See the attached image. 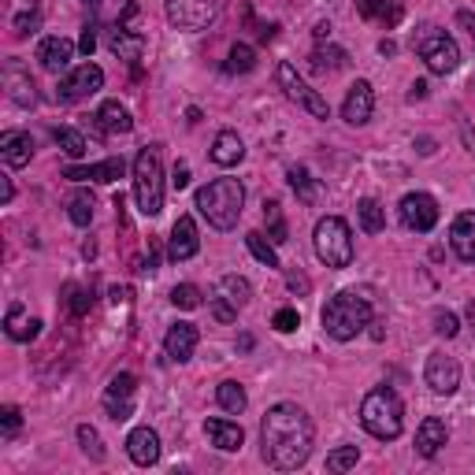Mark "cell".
I'll use <instances>...</instances> for the list:
<instances>
[{"mask_svg":"<svg viewBox=\"0 0 475 475\" xmlns=\"http://www.w3.org/2000/svg\"><path fill=\"white\" fill-rule=\"evenodd\" d=\"M127 174V160L123 156H108L100 164H86V167H68L64 178L71 183H115V178Z\"/></svg>","mask_w":475,"mask_h":475,"instance_id":"cell-16","label":"cell"},{"mask_svg":"<svg viewBox=\"0 0 475 475\" xmlns=\"http://www.w3.org/2000/svg\"><path fill=\"white\" fill-rule=\"evenodd\" d=\"M242 156H246V145L234 131L216 134V142H212V164L216 167H234V164H242Z\"/></svg>","mask_w":475,"mask_h":475,"instance_id":"cell-28","label":"cell"},{"mask_svg":"<svg viewBox=\"0 0 475 475\" xmlns=\"http://www.w3.org/2000/svg\"><path fill=\"white\" fill-rule=\"evenodd\" d=\"M408 97H412V100H416V97H428V82H412V93H408Z\"/></svg>","mask_w":475,"mask_h":475,"instance_id":"cell-55","label":"cell"},{"mask_svg":"<svg viewBox=\"0 0 475 475\" xmlns=\"http://www.w3.org/2000/svg\"><path fill=\"white\" fill-rule=\"evenodd\" d=\"M312 246H316V257L327 264V268H349L353 264V230L342 216H323L312 230Z\"/></svg>","mask_w":475,"mask_h":475,"instance_id":"cell-6","label":"cell"},{"mask_svg":"<svg viewBox=\"0 0 475 475\" xmlns=\"http://www.w3.org/2000/svg\"><path fill=\"white\" fill-rule=\"evenodd\" d=\"M297 323H301L297 309H279V312H275V320H271V327H275V331H282V334L297 331Z\"/></svg>","mask_w":475,"mask_h":475,"instance_id":"cell-46","label":"cell"},{"mask_svg":"<svg viewBox=\"0 0 475 475\" xmlns=\"http://www.w3.org/2000/svg\"><path fill=\"white\" fill-rule=\"evenodd\" d=\"M246 208V186L238 178H212L208 186L197 190V212L216 230H234Z\"/></svg>","mask_w":475,"mask_h":475,"instance_id":"cell-3","label":"cell"},{"mask_svg":"<svg viewBox=\"0 0 475 475\" xmlns=\"http://www.w3.org/2000/svg\"><path fill=\"white\" fill-rule=\"evenodd\" d=\"M356 219H361V230H364V234H379V230L386 227V212H383V205H379L375 197H364L361 205H356Z\"/></svg>","mask_w":475,"mask_h":475,"instance_id":"cell-33","label":"cell"},{"mask_svg":"<svg viewBox=\"0 0 475 475\" xmlns=\"http://www.w3.org/2000/svg\"><path fill=\"white\" fill-rule=\"evenodd\" d=\"M197 342H201V334H197L194 323H174L164 334V353L171 356L174 364H186L190 356H194V349H197Z\"/></svg>","mask_w":475,"mask_h":475,"instance_id":"cell-18","label":"cell"},{"mask_svg":"<svg viewBox=\"0 0 475 475\" xmlns=\"http://www.w3.org/2000/svg\"><path fill=\"white\" fill-rule=\"evenodd\" d=\"M205 435H208V442H212L216 449H223V453L242 449V442H246V431H242V424L223 420V416H212V420H205Z\"/></svg>","mask_w":475,"mask_h":475,"instance_id":"cell-20","label":"cell"},{"mask_svg":"<svg viewBox=\"0 0 475 475\" xmlns=\"http://www.w3.org/2000/svg\"><path fill=\"white\" fill-rule=\"evenodd\" d=\"M361 424L372 438L379 442H394L405 431V405L390 386H375L364 394L361 401Z\"/></svg>","mask_w":475,"mask_h":475,"instance_id":"cell-4","label":"cell"},{"mask_svg":"<svg viewBox=\"0 0 475 475\" xmlns=\"http://www.w3.org/2000/svg\"><path fill=\"white\" fill-rule=\"evenodd\" d=\"M12 197H16V190H12V178H0V201L8 205Z\"/></svg>","mask_w":475,"mask_h":475,"instance_id":"cell-52","label":"cell"},{"mask_svg":"<svg viewBox=\"0 0 475 475\" xmlns=\"http://www.w3.org/2000/svg\"><path fill=\"white\" fill-rule=\"evenodd\" d=\"M71 56H75V45L68 37H45L37 45V59H41V68L52 71V75H64L71 68Z\"/></svg>","mask_w":475,"mask_h":475,"instance_id":"cell-19","label":"cell"},{"mask_svg":"<svg viewBox=\"0 0 475 475\" xmlns=\"http://www.w3.org/2000/svg\"><path fill=\"white\" fill-rule=\"evenodd\" d=\"M37 19H41V12H37V5H30V12L16 16V34H19V37H26L30 30H37Z\"/></svg>","mask_w":475,"mask_h":475,"instance_id":"cell-47","label":"cell"},{"mask_svg":"<svg viewBox=\"0 0 475 475\" xmlns=\"http://www.w3.org/2000/svg\"><path fill=\"white\" fill-rule=\"evenodd\" d=\"M397 212H401V223H405L408 230H416V234H428V230H435V223H438V201H435L431 194H424V190L405 194Z\"/></svg>","mask_w":475,"mask_h":475,"instance_id":"cell-12","label":"cell"},{"mask_svg":"<svg viewBox=\"0 0 475 475\" xmlns=\"http://www.w3.org/2000/svg\"><path fill=\"white\" fill-rule=\"evenodd\" d=\"M316 442V424L312 416L293 405V401H279L264 412V424H260V457L268 468L275 471H297Z\"/></svg>","mask_w":475,"mask_h":475,"instance_id":"cell-1","label":"cell"},{"mask_svg":"<svg viewBox=\"0 0 475 475\" xmlns=\"http://www.w3.org/2000/svg\"><path fill=\"white\" fill-rule=\"evenodd\" d=\"M264 219H268V238L275 246H282L286 242V219H282L279 201H264Z\"/></svg>","mask_w":475,"mask_h":475,"instance_id":"cell-38","label":"cell"},{"mask_svg":"<svg viewBox=\"0 0 475 475\" xmlns=\"http://www.w3.org/2000/svg\"><path fill=\"white\" fill-rule=\"evenodd\" d=\"M290 190L297 194V201H301V205H316L320 201V183H316V178L305 171V167H290Z\"/></svg>","mask_w":475,"mask_h":475,"instance_id":"cell-31","label":"cell"},{"mask_svg":"<svg viewBox=\"0 0 475 475\" xmlns=\"http://www.w3.org/2000/svg\"><path fill=\"white\" fill-rule=\"evenodd\" d=\"M5 86H8V97L19 104V108H34L37 104V90H34V79L16 64H8V71H5Z\"/></svg>","mask_w":475,"mask_h":475,"instance_id":"cell-26","label":"cell"},{"mask_svg":"<svg viewBox=\"0 0 475 475\" xmlns=\"http://www.w3.org/2000/svg\"><path fill=\"white\" fill-rule=\"evenodd\" d=\"M79 52L93 59V52H97V26H93V23H90V26H82V41H79Z\"/></svg>","mask_w":475,"mask_h":475,"instance_id":"cell-49","label":"cell"},{"mask_svg":"<svg viewBox=\"0 0 475 475\" xmlns=\"http://www.w3.org/2000/svg\"><path fill=\"white\" fill-rule=\"evenodd\" d=\"M449 246L464 264H475V212H460L449 227Z\"/></svg>","mask_w":475,"mask_h":475,"instance_id":"cell-21","label":"cell"},{"mask_svg":"<svg viewBox=\"0 0 475 475\" xmlns=\"http://www.w3.org/2000/svg\"><path fill=\"white\" fill-rule=\"evenodd\" d=\"M79 446H82V453H86L90 460H104V446H100V435H97V428H90V424H79Z\"/></svg>","mask_w":475,"mask_h":475,"instance_id":"cell-42","label":"cell"},{"mask_svg":"<svg viewBox=\"0 0 475 475\" xmlns=\"http://www.w3.org/2000/svg\"><path fill=\"white\" fill-rule=\"evenodd\" d=\"M468 320H471V327H475V305H471V309H468Z\"/></svg>","mask_w":475,"mask_h":475,"instance_id":"cell-58","label":"cell"},{"mask_svg":"<svg viewBox=\"0 0 475 475\" xmlns=\"http://www.w3.org/2000/svg\"><path fill=\"white\" fill-rule=\"evenodd\" d=\"M457 331H460V320L449 309H438L435 312V334L438 338H457Z\"/></svg>","mask_w":475,"mask_h":475,"instance_id":"cell-44","label":"cell"},{"mask_svg":"<svg viewBox=\"0 0 475 475\" xmlns=\"http://www.w3.org/2000/svg\"><path fill=\"white\" fill-rule=\"evenodd\" d=\"M52 138H56V145L64 149L71 160L86 156V138H82V131H75V127H56V131H52Z\"/></svg>","mask_w":475,"mask_h":475,"instance_id":"cell-37","label":"cell"},{"mask_svg":"<svg viewBox=\"0 0 475 475\" xmlns=\"http://www.w3.org/2000/svg\"><path fill=\"white\" fill-rule=\"evenodd\" d=\"M64 293H68V309H71V316H86L90 309H93V290H86V286H64Z\"/></svg>","mask_w":475,"mask_h":475,"instance_id":"cell-39","label":"cell"},{"mask_svg":"<svg viewBox=\"0 0 475 475\" xmlns=\"http://www.w3.org/2000/svg\"><path fill=\"white\" fill-rule=\"evenodd\" d=\"M312 68H316V71H338V68H345V52L320 45V48L312 52Z\"/></svg>","mask_w":475,"mask_h":475,"instance_id":"cell-41","label":"cell"},{"mask_svg":"<svg viewBox=\"0 0 475 475\" xmlns=\"http://www.w3.org/2000/svg\"><path fill=\"white\" fill-rule=\"evenodd\" d=\"M246 246H249V253H253L260 264L282 268V264H279V253H275V242H271V238H264L260 230H249V234H246Z\"/></svg>","mask_w":475,"mask_h":475,"instance_id":"cell-36","label":"cell"},{"mask_svg":"<svg viewBox=\"0 0 475 475\" xmlns=\"http://www.w3.org/2000/svg\"><path fill=\"white\" fill-rule=\"evenodd\" d=\"M394 48H397L394 41H383V45H379V52H383V56H394Z\"/></svg>","mask_w":475,"mask_h":475,"instance_id":"cell-57","label":"cell"},{"mask_svg":"<svg viewBox=\"0 0 475 475\" xmlns=\"http://www.w3.org/2000/svg\"><path fill=\"white\" fill-rule=\"evenodd\" d=\"M412 48L420 52V59L428 64L431 75H453L460 68V45L446 30H438V26H420V30H416Z\"/></svg>","mask_w":475,"mask_h":475,"instance_id":"cell-7","label":"cell"},{"mask_svg":"<svg viewBox=\"0 0 475 475\" xmlns=\"http://www.w3.org/2000/svg\"><path fill=\"white\" fill-rule=\"evenodd\" d=\"M0 428H5V438H16L19 428H23V412L16 405H8L5 412H0Z\"/></svg>","mask_w":475,"mask_h":475,"instance_id":"cell-45","label":"cell"},{"mask_svg":"<svg viewBox=\"0 0 475 475\" xmlns=\"http://www.w3.org/2000/svg\"><path fill=\"white\" fill-rule=\"evenodd\" d=\"M449 442V431L438 416H428V420L416 428V453L420 457H438V449Z\"/></svg>","mask_w":475,"mask_h":475,"instance_id":"cell-25","label":"cell"},{"mask_svg":"<svg viewBox=\"0 0 475 475\" xmlns=\"http://www.w3.org/2000/svg\"><path fill=\"white\" fill-rule=\"evenodd\" d=\"M127 453H131V460L142 464V468L156 464V460H160V435H156L153 428H134V431L127 435Z\"/></svg>","mask_w":475,"mask_h":475,"instance_id":"cell-22","label":"cell"},{"mask_svg":"<svg viewBox=\"0 0 475 475\" xmlns=\"http://www.w3.org/2000/svg\"><path fill=\"white\" fill-rule=\"evenodd\" d=\"M216 401H219V408L230 412V416H242V412L249 408V394H246V386H242V383H234V379H227V383L216 386Z\"/></svg>","mask_w":475,"mask_h":475,"instance_id":"cell-29","label":"cell"},{"mask_svg":"<svg viewBox=\"0 0 475 475\" xmlns=\"http://www.w3.org/2000/svg\"><path fill=\"white\" fill-rule=\"evenodd\" d=\"M275 82H279V90L297 104V108H305L309 115H316V119H331V104L301 79V75H297V68L293 64H286V59H282V64H279V71H275Z\"/></svg>","mask_w":475,"mask_h":475,"instance_id":"cell-8","label":"cell"},{"mask_svg":"<svg viewBox=\"0 0 475 475\" xmlns=\"http://www.w3.org/2000/svg\"><path fill=\"white\" fill-rule=\"evenodd\" d=\"M108 297H111V305H127V301H131V290H127V286H111Z\"/></svg>","mask_w":475,"mask_h":475,"instance_id":"cell-51","label":"cell"},{"mask_svg":"<svg viewBox=\"0 0 475 475\" xmlns=\"http://www.w3.org/2000/svg\"><path fill=\"white\" fill-rule=\"evenodd\" d=\"M197 249H201V234H197L194 216H178L171 227V238H167V260L183 264V260L197 257Z\"/></svg>","mask_w":475,"mask_h":475,"instance_id":"cell-14","label":"cell"},{"mask_svg":"<svg viewBox=\"0 0 475 475\" xmlns=\"http://www.w3.org/2000/svg\"><path fill=\"white\" fill-rule=\"evenodd\" d=\"M171 186H174V190H186V186H190V167H186V164H178V167H174Z\"/></svg>","mask_w":475,"mask_h":475,"instance_id":"cell-50","label":"cell"},{"mask_svg":"<svg viewBox=\"0 0 475 475\" xmlns=\"http://www.w3.org/2000/svg\"><path fill=\"white\" fill-rule=\"evenodd\" d=\"M164 12H167L171 26L197 34V30H208L219 19V0H167Z\"/></svg>","mask_w":475,"mask_h":475,"instance_id":"cell-9","label":"cell"},{"mask_svg":"<svg viewBox=\"0 0 475 475\" xmlns=\"http://www.w3.org/2000/svg\"><path fill=\"white\" fill-rule=\"evenodd\" d=\"M34 156V138L26 131H5L0 134V160L8 167H26Z\"/></svg>","mask_w":475,"mask_h":475,"instance_id":"cell-23","label":"cell"},{"mask_svg":"<svg viewBox=\"0 0 475 475\" xmlns=\"http://www.w3.org/2000/svg\"><path fill=\"white\" fill-rule=\"evenodd\" d=\"M171 305H174V309H186V312H190V309H201V290H197L194 282L174 286V290H171Z\"/></svg>","mask_w":475,"mask_h":475,"instance_id":"cell-40","label":"cell"},{"mask_svg":"<svg viewBox=\"0 0 475 475\" xmlns=\"http://www.w3.org/2000/svg\"><path fill=\"white\" fill-rule=\"evenodd\" d=\"M320 323L334 342H353L356 334H364V327H372V301L356 290H338L323 305Z\"/></svg>","mask_w":475,"mask_h":475,"instance_id":"cell-2","label":"cell"},{"mask_svg":"<svg viewBox=\"0 0 475 475\" xmlns=\"http://www.w3.org/2000/svg\"><path fill=\"white\" fill-rule=\"evenodd\" d=\"M5 327H8V338H16V342H34V338L41 334V320H37V316H26L23 301H12L8 316H5Z\"/></svg>","mask_w":475,"mask_h":475,"instance_id":"cell-27","label":"cell"},{"mask_svg":"<svg viewBox=\"0 0 475 475\" xmlns=\"http://www.w3.org/2000/svg\"><path fill=\"white\" fill-rule=\"evenodd\" d=\"M290 290H301V293H305V290H309V279L297 275V271H290Z\"/></svg>","mask_w":475,"mask_h":475,"instance_id":"cell-53","label":"cell"},{"mask_svg":"<svg viewBox=\"0 0 475 475\" xmlns=\"http://www.w3.org/2000/svg\"><path fill=\"white\" fill-rule=\"evenodd\" d=\"M104 45H108L119 59H127V64H138L142 52H145V37L134 34L131 26H123V23H111V26L104 30Z\"/></svg>","mask_w":475,"mask_h":475,"instance_id":"cell-17","label":"cell"},{"mask_svg":"<svg viewBox=\"0 0 475 475\" xmlns=\"http://www.w3.org/2000/svg\"><path fill=\"white\" fill-rule=\"evenodd\" d=\"M457 19H460V23H464V26H468V34H471V41H475V19H471V16H468V12H460V16H457Z\"/></svg>","mask_w":475,"mask_h":475,"instance_id":"cell-56","label":"cell"},{"mask_svg":"<svg viewBox=\"0 0 475 475\" xmlns=\"http://www.w3.org/2000/svg\"><path fill=\"white\" fill-rule=\"evenodd\" d=\"M212 312H216V320H219V323H230V320H238V309L227 301V297H219V293L212 297Z\"/></svg>","mask_w":475,"mask_h":475,"instance_id":"cell-48","label":"cell"},{"mask_svg":"<svg viewBox=\"0 0 475 475\" xmlns=\"http://www.w3.org/2000/svg\"><path fill=\"white\" fill-rule=\"evenodd\" d=\"M134 394H138V379L131 372L111 375V383H108L100 401H104V412L111 416L115 424H123V420H131V416H134Z\"/></svg>","mask_w":475,"mask_h":475,"instance_id":"cell-11","label":"cell"},{"mask_svg":"<svg viewBox=\"0 0 475 475\" xmlns=\"http://www.w3.org/2000/svg\"><path fill=\"white\" fill-rule=\"evenodd\" d=\"M93 119H97V131H100V134H131V131H134L131 111L119 104V100H104Z\"/></svg>","mask_w":475,"mask_h":475,"instance_id":"cell-24","label":"cell"},{"mask_svg":"<svg viewBox=\"0 0 475 475\" xmlns=\"http://www.w3.org/2000/svg\"><path fill=\"white\" fill-rule=\"evenodd\" d=\"M134 201L145 219L164 212V149L160 145H145L134 160Z\"/></svg>","mask_w":475,"mask_h":475,"instance_id":"cell-5","label":"cell"},{"mask_svg":"<svg viewBox=\"0 0 475 475\" xmlns=\"http://www.w3.org/2000/svg\"><path fill=\"white\" fill-rule=\"evenodd\" d=\"M372 111H375V93H372V82L356 79V82L349 86V93H345L342 119H345L349 127H364L368 119H372Z\"/></svg>","mask_w":475,"mask_h":475,"instance_id":"cell-15","label":"cell"},{"mask_svg":"<svg viewBox=\"0 0 475 475\" xmlns=\"http://www.w3.org/2000/svg\"><path fill=\"white\" fill-rule=\"evenodd\" d=\"M424 383L431 386V394L438 397H449L460 390V364H457V356L449 353H431L428 356V368H424Z\"/></svg>","mask_w":475,"mask_h":475,"instance_id":"cell-13","label":"cell"},{"mask_svg":"<svg viewBox=\"0 0 475 475\" xmlns=\"http://www.w3.org/2000/svg\"><path fill=\"white\" fill-rule=\"evenodd\" d=\"M356 8H361V16L379 19V23H386V26H394V23L401 19V8L394 5V0H356Z\"/></svg>","mask_w":475,"mask_h":475,"instance_id":"cell-35","label":"cell"},{"mask_svg":"<svg viewBox=\"0 0 475 475\" xmlns=\"http://www.w3.org/2000/svg\"><path fill=\"white\" fill-rule=\"evenodd\" d=\"M216 293L227 297L234 309H246V305L253 301V286H249V279H242V275H223L219 286H216Z\"/></svg>","mask_w":475,"mask_h":475,"instance_id":"cell-30","label":"cell"},{"mask_svg":"<svg viewBox=\"0 0 475 475\" xmlns=\"http://www.w3.org/2000/svg\"><path fill=\"white\" fill-rule=\"evenodd\" d=\"M356 460H361V449H356V446H342V449H334L327 457V471H349V468H356Z\"/></svg>","mask_w":475,"mask_h":475,"instance_id":"cell-43","label":"cell"},{"mask_svg":"<svg viewBox=\"0 0 475 475\" xmlns=\"http://www.w3.org/2000/svg\"><path fill=\"white\" fill-rule=\"evenodd\" d=\"M93 212H97L93 194L79 190V194H71V197H68V219H71L75 227H90V223H93Z\"/></svg>","mask_w":475,"mask_h":475,"instance_id":"cell-34","label":"cell"},{"mask_svg":"<svg viewBox=\"0 0 475 475\" xmlns=\"http://www.w3.org/2000/svg\"><path fill=\"white\" fill-rule=\"evenodd\" d=\"M86 5H100V0H86Z\"/></svg>","mask_w":475,"mask_h":475,"instance_id":"cell-59","label":"cell"},{"mask_svg":"<svg viewBox=\"0 0 475 475\" xmlns=\"http://www.w3.org/2000/svg\"><path fill=\"white\" fill-rule=\"evenodd\" d=\"M316 41H331V23H316Z\"/></svg>","mask_w":475,"mask_h":475,"instance_id":"cell-54","label":"cell"},{"mask_svg":"<svg viewBox=\"0 0 475 475\" xmlns=\"http://www.w3.org/2000/svg\"><path fill=\"white\" fill-rule=\"evenodd\" d=\"M100 90H104V71L97 64H82V68H75V71H68L64 79H59L56 100L59 104H79V100H86V97H93Z\"/></svg>","mask_w":475,"mask_h":475,"instance_id":"cell-10","label":"cell"},{"mask_svg":"<svg viewBox=\"0 0 475 475\" xmlns=\"http://www.w3.org/2000/svg\"><path fill=\"white\" fill-rule=\"evenodd\" d=\"M257 68V52H253V45H246V41H238V45H230V52H227V64H223V71L227 75H249Z\"/></svg>","mask_w":475,"mask_h":475,"instance_id":"cell-32","label":"cell"}]
</instances>
